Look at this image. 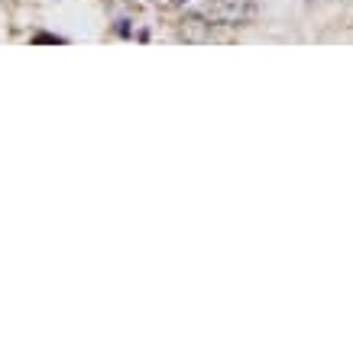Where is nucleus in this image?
<instances>
[{"mask_svg":"<svg viewBox=\"0 0 353 353\" xmlns=\"http://www.w3.org/2000/svg\"><path fill=\"white\" fill-rule=\"evenodd\" d=\"M175 3H188V0H175Z\"/></svg>","mask_w":353,"mask_h":353,"instance_id":"f257e3e1","label":"nucleus"}]
</instances>
